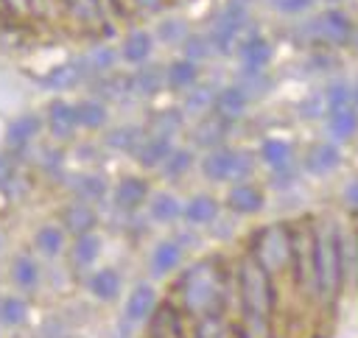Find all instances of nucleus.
Instances as JSON below:
<instances>
[{"label":"nucleus","mask_w":358,"mask_h":338,"mask_svg":"<svg viewBox=\"0 0 358 338\" xmlns=\"http://www.w3.org/2000/svg\"><path fill=\"white\" fill-rule=\"evenodd\" d=\"M224 291H227V277L218 260H201L190 265L182 279H179V293L187 307V313L207 316V313H221L224 310Z\"/></svg>","instance_id":"1"},{"label":"nucleus","mask_w":358,"mask_h":338,"mask_svg":"<svg viewBox=\"0 0 358 338\" xmlns=\"http://www.w3.org/2000/svg\"><path fill=\"white\" fill-rule=\"evenodd\" d=\"M238 285H241V307H243L246 321L257 330H266L271 321V310H274L271 274L252 254H246L238 268Z\"/></svg>","instance_id":"2"},{"label":"nucleus","mask_w":358,"mask_h":338,"mask_svg":"<svg viewBox=\"0 0 358 338\" xmlns=\"http://www.w3.org/2000/svg\"><path fill=\"white\" fill-rule=\"evenodd\" d=\"M344 279V246L341 232L333 221L316 226V293L333 299Z\"/></svg>","instance_id":"3"},{"label":"nucleus","mask_w":358,"mask_h":338,"mask_svg":"<svg viewBox=\"0 0 358 338\" xmlns=\"http://www.w3.org/2000/svg\"><path fill=\"white\" fill-rule=\"evenodd\" d=\"M268 274H280L282 268H291V226L285 223H271L263 226L249 251Z\"/></svg>","instance_id":"4"},{"label":"nucleus","mask_w":358,"mask_h":338,"mask_svg":"<svg viewBox=\"0 0 358 338\" xmlns=\"http://www.w3.org/2000/svg\"><path fill=\"white\" fill-rule=\"evenodd\" d=\"M291 268L305 291H316V226L302 223L291 229Z\"/></svg>","instance_id":"5"},{"label":"nucleus","mask_w":358,"mask_h":338,"mask_svg":"<svg viewBox=\"0 0 358 338\" xmlns=\"http://www.w3.org/2000/svg\"><path fill=\"white\" fill-rule=\"evenodd\" d=\"M201 170L213 182H243L252 173V156L235 148H213L201 159Z\"/></svg>","instance_id":"6"},{"label":"nucleus","mask_w":358,"mask_h":338,"mask_svg":"<svg viewBox=\"0 0 358 338\" xmlns=\"http://www.w3.org/2000/svg\"><path fill=\"white\" fill-rule=\"evenodd\" d=\"M305 31L310 34V39H319V42H327V45H344L352 36V25H350L347 14H341L338 8L322 11L316 20H310L305 25Z\"/></svg>","instance_id":"7"},{"label":"nucleus","mask_w":358,"mask_h":338,"mask_svg":"<svg viewBox=\"0 0 358 338\" xmlns=\"http://www.w3.org/2000/svg\"><path fill=\"white\" fill-rule=\"evenodd\" d=\"M263 204H266L263 190L257 184L246 182V179L243 182H235L229 187V193H227V207L232 212H238V215H255V212L263 210Z\"/></svg>","instance_id":"8"},{"label":"nucleus","mask_w":358,"mask_h":338,"mask_svg":"<svg viewBox=\"0 0 358 338\" xmlns=\"http://www.w3.org/2000/svg\"><path fill=\"white\" fill-rule=\"evenodd\" d=\"M227 131H229V120H224L221 115L210 112V115L199 117V123L193 128V142L201 145V148H221Z\"/></svg>","instance_id":"9"},{"label":"nucleus","mask_w":358,"mask_h":338,"mask_svg":"<svg viewBox=\"0 0 358 338\" xmlns=\"http://www.w3.org/2000/svg\"><path fill=\"white\" fill-rule=\"evenodd\" d=\"M115 207L123 210V212H131L137 207H143L148 201V182L140 179V176H126L117 182L115 187Z\"/></svg>","instance_id":"10"},{"label":"nucleus","mask_w":358,"mask_h":338,"mask_svg":"<svg viewBox=\"0 0 358 338\" xmlns=\"http://www.w3.org/2000/svg\"><path fill=\"white\" fill-rule=\"evenodd\" d=\"M341 165V151L336 142H316L308 156H305V168L313 173V176H327L333 173L336 168Z\"/></svg>","instance_id":"11"},{"label":"nucleus","mask_w":358,"mask_h":338,"mask_svg":"<svg viewBox=\"0 0 358 338\" xmlns=\"http://www.w3.org/2000/svg\"><path fill=\"white\" fill-rule=\"evenodd\" d=\"M246 106H249V95H246L238 84H232V87H224V89L215 92L213 112L221 115L224 120H238V117L246 112Z\"/></svg>","instance_id":"12"},{"label":"nucleus","mask_w":358,"mask_h":338,"mask_svg":"<svg viewBox=\"0 0 358 338\" xmlns=\"http://www.w3.org/2000/svg\"><path fill=\"white\" fill-rule=\"evenodd\" d=\"M154 307H157V291L148 282H143L126 299V321H131V324L145 321V318H151Z\"/></svg>","instance_id":"13"},{"label":"nucleus","mask_w":358,"mask_h":338,"mask_svg":"<svg viewBox=\"0 0 358 338\" xmlns=\"http://www.w3.org/2000/svg\"><path fill=\"white\" fill-rule=\"evenodd\" d=\"M87 73H90V70H87L84 59H73V61H64V64L53 67V70L42 78V84H45L48 89H70V87H76L78 81H84Z\"/></svg>","instance_id":"14"},{"label":"nucleus","mask_w":358,"mask_h":338,"mask_svg":"<svg viewBox=\"0 0 358 338\" xmlns=\"http://www.w3.org/2000/svg\"><path fill=\"white\" fill-rule=\"evenodd\" d=\"M62 223H64V229H67L70 235L81 237V235H90V232L98 226V215H95V210H92L87 201H81V204H70V207L62 212Z\"/></svg>","instance_id":"15"},{"label":"nucleus","mask_w":358,"mask_h":338,"mask_svg":"<svg viewBox=\"0 0 358 338\" xmlns=\"http://www.w3.org/2000/svg\"><path fill=\"white\" fill-rule=\"evenodd\" d=\"M291 159H294L291 142H285V140H280V137L263 140V145H260V162H263L271 173L288 170V168H291Z\"/></svg>","instance_id":"16"},{"label":"nucleus","mask_w":358,"mask_h":338,"mask_svg":"<svg viewBox=\"0 0 358 338\" xmlns=\"http://www.w3.org/2000/svg\"><path fill=\"white\" fill-rule=\"evenodd\" d=\"M218 201L213 198V196H207V193H199V196H193L187 204H182V218L187 221V223H196V226H207V223H213L215 218H218Z\"/></svg>","instance_id":"17"},{"label":"nucleus","mask_w":358,"mask_h":338,"mask_svg":"<svg viewBox=\"0 0 358 338\" xmlns=\"http://www.w3.org/2000/svg\"><path fill=\"white\" fill-rule=\"evenodd\" d=\"M48 128H50L56 137H70V134L78 128V120H76V103L53 101V103L48 106Z\"/></svg>","instance_id":"18"},{"label":"nucleus","mask_w":358,"mask_h":338,"mask_svg":"<svg viewBox=\"0 0 358 338\" xmlns=\"http://www.w3.org/2000/svg\"><path fill=\"white\" fill-rule=\"evenodd\" d=\"M179 263H182V246H179L176 240H162V243L154 246L151 260H148V268H151L154 277H165V274H171Z\"/></svg>","instance_id":"19"},{"label":"nucleus","mask_w":358,"mask_h":338,"mask_svg":"<svg viewBox=\"0 0 358 338\" xmlns=\"http://www.w3.org/2000/svg\"><path fill=\"white\" fill-rule=\"evenodd\" d=\"M238 50H241L243 70H263L268 64V59H271V45L257 34H252L249 39H241Z\"/></svg>","instance_id":"20"},{"label":"nucleus","mask_w":358,"mask_h":338,"mask_svg":"<svg viewBox=\"0 0 358 338\" xmlns=\"http://www.w3.org/2000/svg\"><path fill=\"white\" fill-rule=\"evenodd\" d=\"M171 151H173V145H171L168 137H151V134H145V140L140 142V148L134 154H137V159H140L143 168H157V165L162 168V162L168 159Z\"/></svg>","instance_id":"21"},{"label":"nucleus","mask_w":358,"mask_h":338,"mask_svg":"<svg viewBox=\"0 0 358 338\" xmlns=\"http://www.w3.org/2000/svg\"><path fill=\"white\" fill-rule=\"evenodd\" d=\"M151 50H154V36L148 31H131L120 47V56L129 64H143L151 56Z\"/></svg>","instance_id":"22"},{"label":"nucleus","mask_w":358,"mask_h":338,"mask_svg":"<svg viewBox=\"0 0 358 338\" xmlns=\"http://www.w3.org/2000/svg\"><path fill=\"white\" fill-rule=\"evenodd\" d=\"M87 285H90V293H92L95 299L112 302V299H117V293H120V274H117L115 268H101V271H95V274L87 279Z\"/></svg>","instance_id":"23"},{"label":"nucleus","mask_w":358,"mask_h":338,"mask_svg":"<svg viewBox=\"0 0 358 338\" xmlns=\"http://www.w3.org/2000/svg\"><path fill=\"white\" fill-rule=\"evenodd\" d=\"M355 131H358V112L352 106L333 109L327 115V134L333 140H350Z\"/></svg>","instance_id":"24"},{"label":"nucleus","mask_w":358,"mask_h":338,"mask_svg":"<svg viewBox=\"0 0 358 338\" xmlns=\"http://www.w3.org/2000/svg\"><path fill=\"white\" fill-rule=\"evenodd\" d=\"M143 140H145V131L137 126H117L106 134V145L115 151H126V154H134Z\"/></svg>","instance_id":"25"},{"label":"nucleus","mask_w":358,"mask_h":338,"mask_svg":"<svg viewBox=\"0 0 358 338\" xmlns=\"http://www.w3.org/2000/svg\"><path fill=\"white\" fill-rule=\"evenodd\" d=\"M196 78H199V67H196V61H190V59H176V61L165 70V84L173 87V89H187V87L196 84Z\"/></svg>","instance_id":"26"},{"label":"nucleus","mask_w":358,"mask_h":338,"mask_svg":"<svg viewBox=\"0 0 358 338\" xmlns=\"http://www.w3.org/2000/svg\"><path fill=\"white\" fill-rule=\"evenodd\" d=\"M148 215L157 221V223H171L182 215V204L176 196L171 193H157L151 201H148Z\"/></svg>","instance_id":"27"},{"label":"nucleus","mask_w":358,"mask_h":338,"mask_svg":"<svg viewBox=\"0 0 358 338\" xmlns=\"http://www.w3.org/2000/svg\"><path fill=\"white\" fill-rule=\"evenodd\" d=\"M39 128H42V120H39V117L22 115V117L11 120V126H8V131H6V140H8V145H25V142H31V140L36 137Z\"/></svg>","instance_id":"28"},{"label":"nucleus","mask_w":358,"mask_h":338,"mask_svg":"<svg viewBox=\"0 0 358 338\" xmlns=\"http://www.w3.org/2000/svg\"><path fill=\"white\" fill-rule=\"evenodd\" d=\"M196 338H235V330L229 327L224 313H207V316H199Z\"/></svg>","instance_id":"29"},{"label":"nucleus","mask_w":358,"mask_h":338,"mask_svg":"<svg viewBox=\"0 0 358 338\" xmlns=\"http://www.w3.org/2000/svg\"><path fill=\"white\" fill-rule=\"evenodd\" d=\"M76 120L84 128H101L106 123V106L98 98H87L76 103Z\"/></svg>","instance_id":"30"},{"label":"nucleus","mask_w":358,"mask_h":338,"mask_svg":"<svg viewBox=\"0 0 358 338\" xmlns=\"http://www.w3.org/2000/svg\"><path fill=\"white\" fill-rule=\"evenodd\" d=\"M151 335L154 338H182V324H179V316L173 307H159L157 316H154V324H151Z\"/></svg>","instance_id":"31"},{"label":"nucleus","mask_w":358,"mask_h":338,"mask_svg":"<svg viewBox=\"0 0 358 338\" xmlns=\"http://www.w3.org/2000/svg\"><path fill=\"white\" fill-rule=\"evenodd\" d=\"M129 81H131V95L148 98V95H154L165 84V73L162 70H154V67H145V70L129 75Z\"/></svg>","instance_id":"32"},{"label":"nucleus","mask_w":358,"mask_h":338,"mask_svg":"<svg viewBox=\"0 0 358 338\" xmlns=\"http://www.w3.org/2000/svg\"><path fill=\"white\" fill-rule=\"evenodd\" d=\"M11 279H14L22 291H31V288L39 282V268H36V263H34L28 254L14 257V263H11Z\"/></svg>","instance_id":"33"},{"label":"nucleus","mask_w":358,"mask_h":338,"mask_svg":"<svg viewBox=\"0 0 358 338\" xmlns=\"http://www.w3.org/2000/svg\"><path fill=\"white\" fill-rule=\"evenodd\" d=\"M28 318V304L20 296H3L0 299V324L20 327Z\"/></svg>","instance_id":"34"},{"label":"nucleus","mask_w":358,"mask_h":338,"mask_svg":"<svg viewBox=\"0 0 358 338\" xmlns=\"http://www.w3.org/2000/svg\"><path fill=\"white\" fill-rule=\"evenodd\" d=\"M36 249L45 254V257H56L62 249H64V232L59 226H42L34 237Z\"/></svg>","instance_id":"35"},{"label":"nucleus","mask_w":358,"mask_h":338,"mask_svg":"<svg viewBox=\"0 0 358 338\" xmlns=\"http://www.w3.org/2000/svg\"><path fill=\"white\" fill-rule=\"evenodd\" d=\"M98 254H101V240H98V235H95V232L76 237L73 260H76L78 265H92V263L98 260Z\"/></svg>","instance_id":"36"},{"label":"nucleus","mask_w":358,"mask_h":338,"mask_svg":"<svg viewBox=\"0 0 358 338\" xmlns=\"http://www.w3.org/2000/svg\"><path fill=\"white\" fill-rule=\"evenodd\" d=\"M179 126H182V115L179 112H159V115H154V120H151V126H148L145 134H151V137H168L171 140V134L179 131Z\"/></svg>","instance_id":"37"},{"label":"nucleus","mask_w":358,"mask_h":338,"mask_svg":"<svg viewBox=\"0 0 358 338\" xmlns=\"http://www.w3.org/2000/svg\"><path fill=\"white\" fill-rule=\"evenodd\" d=\"M213 103H215V92L210 87H201V89H193L187 98H185V109L193 112V115H204V112H213Z\"/></svg>","instance_id":"38"},{"label":"nucleus","mask_w":358,"mask_h":338,"mask_svg":"<svg viewBox=\"0 0 358 338\" xmlns=\"http://www.w3.org/2000/svg\"><path fill=\"white\" fill-rule=\"evenodd\" d=\"M324 103H327V112L344 109V106L352 103V89H350L344 81H333V84L327 87V92H324Z\"/></svg>","instance_id":"39"},{"label":"nucleus","mask_w":358,"mask_h":338,"mask_svg":"<svg viewBox=\"0 0 358 338\" xmlns=\"http://www.w3.org/2000/svg\"><path fill=\"white\" fill-rule=\"evenodd\" d=\"M190 165H193V154H190L187 148H173V151L168 154V159L162 162V170H165L168 176H182Z\"/></svg>","instance_id":"40"},{"label":"nucleus","mask_w":358,"mask_h":338,"mask_svg":"<svg viewBox=\"0 0 358 338\" xmlns=\"http://www.w3.org/2000/svg\"><path fill=\"white\" fill-rule=\"evenodd\" d=\"M73 190L81 196V201L92 204V201H98V198L106 193V184H103L98 176H81V179H78V184H76Z\"/></svg>","instance_id":"41"},{"label":"nucleus","mask_w":358,"mask_h":338,"mask_svg":"<svg viewBox=\"0 0 358 338\" xmlns=\"http://www.w3.org/2000/svg\"><path fill=\"white\" fill-rule=\"evenodd\" d=\"M213 53H215V47H213V42H210V36H187V39H185V59H190V61L207 59V56H213Z\"/></svg>","instance_id":"42"},{"label":"nucleus","mask_w":358,"mask_h":338,"mask_svg":"<svg viewBox=\"0 0 358 338\" xmlns=\"http://www.w3.org/2000/svg\"><path fill=\"white\" fill-rule=\"evenodd\" d=\"M84 64H87L90 73H106V70L115 64V50H112V47H95V50H90V56L84 59Z\"/></svg>","instance_id":"43"},{"label":"nucleus","mask_w":358,"mask_h":338,"mask_svg":"<svg viewBox=\"0 0 358 338\" xmlns=\"http://www.w3.org/2000/svg\"><path fill=\"white\" fill-rule=\"evenodd\" d=\"M157 36L162 42H179V39H187L185 36V22L182 20H165L157 25Z\"/></svg>","instance_id":"44"},{"label":"nucleus","mask_w":358,"mask_h":338,"mask_svg":"<svg viewBox=\"0 0 358 338\" xmlns=\"http://www.w3.org/2000/svg\"><path fill=\"white\" fill-rule=\"evenodd\" d=\"M70 6L78 11L84 20H98L101 17V0H70Z\"/></svg>","instance_id":"45"},{"label":"nucleus","mask_w":358,"mask_h":338,"mask_svg":"<svg viewBox=\"0 0 358 338\" xmlns=\"http://www.w3.org/2000/svg\"><path fill=\"white\" fill-rule=\"evenodd\" d=\"M313 3H316V0H274L277 11H282V14H302V11H308Z\"/></svg>","instance_id":"46"},{"label":"nucleus","mask_w":358,"mask_h":338,"mask_svg":"<svg viewBox=\"0 0 358 338\" xmlns=\"http://www.w3.org/2000/svg\"><path fill=\"white\" fill-rule=\"evenodd\" d=\"M324 109H327L324 98H310V101L302 103V115H305V117H319Z\"/></svg>","instance_id":"47"},{"label":"nucleus","mask_w":358,"mask_h":338,"mask_svg":"<svg viewBox=\"0 0 358 338\" xmlns=\"http://www.w3.org/2000/svg\"><path fill=\"white\" fill-rule=\"evenodd\" d=\"M344 198H347L352 207H358V179H352V182L347 184V190H344Z\"/></svg>","instance_id":"48"},{"label":"nucleus","mask_w":358,"mask_h":338,"mask_svg":"<svg viewBox=\"0 0 358 338\" xmlns=\"http://www.w3.org/2000/svg\"><path fill=\"white\" fill-rule=\"evenodd\" d=\"M11 179V162L6 156H0V184H6Z\"/></svg>","instance_id":"49"},{"label":"nucleus","mask_w":358,"mask_h":338,"mask_svg":"<svg viewBox=\"0 0 358 338\" xmlns=\"http://www.w3.org/2000/svg\"><path fill=\"white\" fill-rule=\"evenodd\" d=\"M6 8H11V11H22L25 6H31V0H0Z\"/></svg>","instance_id":"50"},{"label":"nucleus","mask_w":358,"mask_h":338,"mask_svg":"<svg viewBox=\"0 0 358 338\" xmlns=\"http://www.w3.org/2000/svg\"><path fill=\"white\" fill-rule=\"evenodd\" d=\"M137 3H140L143 8H151V11H154V8H162V6H165V0H137Z\"/></svg>","instance_id":"51"},{"label":"nucleus","mask_w":358,"mask_h":338,"mask_svg":"<svg viewBox=\"0 0 358 338\" xmlns=\"http://www.w3.org/2000/svg\"><path fill=\"white\" fill-rule=\"evenodd\" d=\"M352 101H355V103H358V84H355V87H352Z\"/></svg>","instance_id":"52"},{"label":"nucleus","mask_w":358,"mask_h":338,"mask_svg":"<svg viewBox=\"0 0 358 338\" xmlns=\"http://www.w3.org/2000/svg\"><path fill=\"white\" fill-rule=\"evenodd\" d=\"M327 3H338V0H327Z\"/></svg>","instance_id":"53"},{"label":"nucleus","mask_w":358,"mask_h":338,"mask_svg":"<svg viewBox=\"0 0 358 338\" xmlns=\"http://www.w3.org/2000/svg\"><path fill=\"white\" fill-rule=\"evenodd\" d=\"M0 6H3V3H0Z\"/></svg>","instance_id":"54"}]
</instances>
